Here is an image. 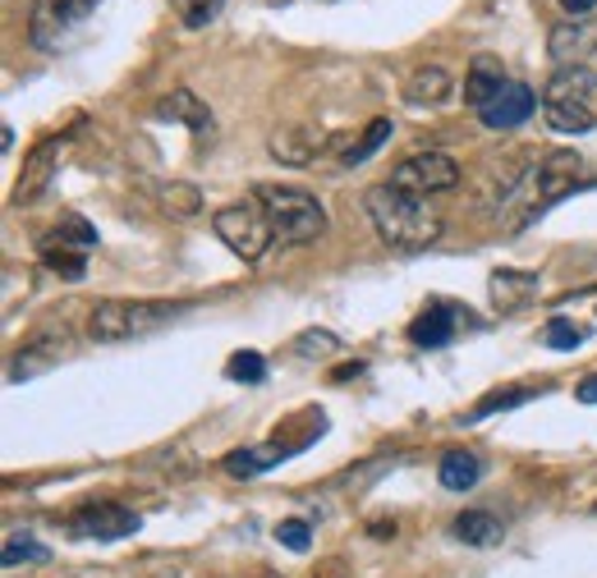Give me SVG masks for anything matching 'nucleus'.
<instances>
[{"mask_svg":"<svg viewBox=\"0 0 597 578\" xmlns=\"http://www.w3.org/2000/svg\"><path fill=\"white\" fill-rule=\"evenodd\" d=\"M584 179V157L575 147H561V151H551V157H542V166L525 170L510 193H506V207H501V229L506 235H519L525 225H534L547 207H556L561 198H570V193L579 188Z\"/></svg>","mask_w":597,"mask_h":578,"instance_id":"nucleus-1","label":"nucleus"},{"mask_svg":"<svg viewBox=\"0 0 597 578\" xmlns=\"http://www.w3.org/2000/svg\"><path fill=\"white\" fill-rule=\"evenodd\" d=\"M363 203H368L378 239L395 253H423L441 239V216L428 207V198H419V193L395 188V184H378V188H368Z\"/></svg>","mask_w":597,"mask_h":578,"instance_id":"nucleus-2","label":"nucleus"},{"mask_svg":"<svg viewBox=\"0 0 597 578\" xmlns=\"http://www.w3.org/2000/svg\"><path fill=\"white\" fill-rule=\"evenodd\" d=\"M542 115L556 134H588L597 125V74L584 65L556 69L542 88Z\"/></svg>","mask_w":597,"mask_h":578,"instance_id":"nucleus-3","label":"nucleus"},{"mask_svg":"<svg viewBox=\"0 0 597 578\" xmlns=\"http://www.w3.org/2000/svg\"><path fill=\"white\" fill-rule=\"evenodd\" d=\"M189 313V303H153V298H106L92 307L88 317V335L97 344H120V340H138L157 326H170L175 317Z\"/></svg>","mask_w":597,"mask_h":578,"instance_id":"nucleus-4","label":"nucleus"},{"mask_svg":"<svg viewBox=\"0 0 597 578\" xmlns=\"http://www.w3.org/2000/svg\"><path fill=\"white\" fill-rule=\"evenodd\" d=\"M253 198L267 207L272 229H276V244H313L322 229H326V207L313 198L309 188H294V184H257Z\"/></svg>","mask_w":597,"mask_h":578,"instance_id":"nucleus-5","label":"nucleus"},{"mask_svg":"<svg viewBox=\"0 0 597 578\" xmlns=\"http://www.w3.org/2000/svg\"><path fill=\"white\" fill-rule=\"evenodd\" d=\"M212 229H216V239L226 244L239 262H263V253L276 244V229H272V216H267V207L253 198L244 203H231V207H221L216 216H212Z\"/></svg>","mask_w":597,"mask_h":578,"instance_id":"nucleus-6","label":"nucleus"},{"mask_svg":"<svg viewBox=\"0 0 597 578\" xmlns=\"http://www.w3.org/2000/svg\"><path fill=\"white\" fill-rule=\"evenodd\" d=\"M97 10V0H37L32 6V47L37 51H60L65 47V37L88 23V14Z\"/></svg>","mask_w":597,"mask_h":578,"instance_id":"nucleus-7","label":"nucleus"},{"mask_svg":"<svg viewBox=\"0 0 597 578\" xmlns=\"http://www.w3.org/2000/svg\"><path fill=\"white\" fill-rule=\"evenodd\" d=\"M395 188H409L419 193V198H428V193H446L460 184V166L446 157V151H414V157H404L391 175Z\"/></svg>","mask_w":597,"mask_h":578,"instance_id":"nucleus-8","label":"nucleus"},{"mask_svg":"<svg viewBox=\"0 0 597 578\" xmlns=\"http://www.w3.org/2000/svg\"><path fill=\"white\" fill-rule=\"evenodd\" d=\"M138 515L125 510V506H110V500H101V506H84L74 510V519L65 523L69 537H88V542H120V537H134L138 532Z\"/></svg>","mask_w":597,"mask_h":578,"instance_id":"nucleus-9","label":"nucleus"},{"mask_svg":"<svg viewBox=\"0 0 597 578\" xmlns=\"http://www.w3.org/2000/svg\"><path fill=\"white\" fill-rule=\"evenodd\" d=\"M469 331L478 326V317L469 313V307H456V303H428V313L414 317V326H409V340L419 344V350H441V344H451L456 331Z\"/></svg>","mask_w":597,"mask_h":578,"instance_id":"nucleus-10","label":"nucleus"},{"mask_svg":"<svg viewBox=\"0 0 597 578\" xmlns=\"http://www.w3.org/2000/svg\"><path fill=\"white\" fill-rule=\"evenodd\" d=\"M534 110H538V97H534V88H529V84H506V88H501L488 106L478 110V120L501 134V129H519Z\"/></svg>","mask_w":597,"mask_h":578,"instance_id":"nucleus-11","label":"nucleus"},{"mask_svg":"<svg viewBox=\"0 0 597 578\" xmlns=\"http://www.w3.org/2000/svg\"><path fill=\"white\" fill-rule=\"evenodd\" d=\"M597 51V19H575V23H561V28H551L547 37V56L556 65H584L588 56Z\"/></svg>","mask_w":597,"mask_h":578,"instance_id":"nucleus-12","label":"nucleus"},{"mask_svg":"<svg viewBox=\"0 0 597 578\" xmlns=\"http://www.w3.org/2000/svg\"><path fill=\"white\" fill-rule=\"evenodd\" d=\"M56 166H60V138H47L28 151L23 161V175H19V188H14V203H32L42 198V188L56 179Z\"/></svg>","mask_w":597,"mask_h":578,"instance_id":"nucleus-13","label":"nucleus"},{"mask_svg":"<svg viewBox=\"0 0 597 578\" xmlns=\"http://www.w3.org/2000/svg\"><path fill=\"white\" fill-rule=\"evenodd\" d=\"M317 151H322V129H313V125H290V129L272 134V157L281 166H309Z\"/></svg>","mask_w":597,"mask_h":578,"instance_id":"nucleus-14","label":"nucleus"},{"mask_svg":"<svg viewBox=\"0 0 597 578\" xmlns=\"http://www.w3.org/2000/svg\"><path fill=\"white\" fill-rule=\"evenodd\" d=\"M294 450H298V445H281V441H267V445H244V450L226 454V473H231V478H239V482H248V478H257V473H267V469L285 464V459H290Z\"/></svg>","mask_w":597,"mask_h":578,"instance_id":"nucleus-15","label":"nucleus"},{"mask_svg":"<svg viewBox=\"0 0 597 578\" xmlns=\"http://www.w3.org/2000/svg\"><path fill=\"white\" fill-rule=\"evenodd\" d=\"M488 290H492V307L510 317L538 298V276L534 272H492Z\"/></svg>","mask_w":597,"mask_h":578,"instance_id":"nucleus-16","label":"nucleus"},{"mask_svg":"<svg viewBox=\"0 0 597 578\" xmlns=\"http://www.w3.org/2000/svg\"><path fill=\"white\" fill-rule=\"evenodd\" d=\"M506 84H510V79H506L501 60H497V56H478L473 69H469V79H464V101H469L473 110H482V106H488Z\"/></svg>","mask_w":597,"mask_h":578,"instance_id":"nucleus-17","label":"nucleus"},{"mask_svg":"<svg viewBox=\"0 0 597 578\" xmlns=\"http://www.w3.org/2000/svg\"><path fill=\"white\" fill-rule=\"evenodd\" d=\"M37 253H42V262L51 266L56 276H65V281H84V272H88V253H84V248H74V244H65V239L56 235V229L37 239Z\"/></svg>","mask_w":597,"mask_h":578,"instance_id":"nucleus-18","label":"nucleus"},{"mask_svg":"<svg viewBox=\"0 0 597 578\" xmlns=\"http://www.w3.org/2000/svg\"><path fill=\"white\" fill-rule=\"evenodd\" d=\"M456 537H460L464 547L492 551V547H501L506 528H501V519H497V515H488V510H464V515L456 519Z\"/></svg>","mask_w":597,"mask_h":578,"instance_id":"nucleus-19","label":"nucleus"},{"mask_svg":"<svg viewBox=\"0 0 597 578\" xmlns=\"http://www.w3.org/2000/svg\"><path fill=\"white\" fill-rule=\"evenodd\" d=\"M446 92H451V74H446L441 65H423L404 79V101L409 106H437V101H446Z\"/></svg>","mask_w":597,"mask_h":578,"instance_id":"nucleus-20","label":"nucleus"},{"mask_svg":"<svg viewBox=\"0 0 597 578\" xmlns=\"http://www.w3.org/2000/svg\"><path fill=\"white\" fill-rule=\"evenodd\" d=\"M162 120H179V125H189L198 138H212V110L194 97V92H170L162 106H157Z\"/></svg>","mask_w":597,"mask_h":578,"instance_id":"nucleus-21","label":"nucleus"},{"mask_svg":"<svg viewBox=\"0 0 597 578\" xmlns=\"http://www.w3.org/2000/svg\"><path fill=\"white\" fill-rule=\"evenodd\" d=\"M437 478H441L446 491H469V487H478L482 464H478L473 450H446L441 464H437Z\"/></svg>","mask_w":597,"mask_h":578,"instance_id":"nucleus-22","label":"nucleus"},{"mask_svg":"<svg viewBox=\"0 0 597 578\" xmlns=\"http://www.w3.org/2000/svg\"><path fill=\"white\" fill-rule=\"evenodd\" d=\"M162 207H166L170 221H189V216H198V207H203V193H198V184L170 179V184L162 188Z\"/></svg>","mask_w":597,"mask_h":578,"instance_id":"nucleus-23","label":"nucleus"},{"mask_svg":"<svg viewBox=\"0 0 597 578\" xmlns=\"http://www.w3.org/2000/svg\"><path fill=\"white\" fill-rule=\"evenodd\" d=\"M170 10L184 28H207L221 10H226V0H170Z\"/></svg>","mask_w":597,"mask_h":578,"instance_id":"nucleus-24","label":"nucleus"},{"mask_svg":"<svg viewBox=\"0 0 597 578\" xmlns=\"http://www.w3.org/2000/svg\"><path fill=\"white\" fill-rule=\"evenodd\" d=\"M0 560L6 565H19V560H32V565H47L51 560V551L37 542V537H28V532H10V542H6V551H0Z\"/></svg>","mask_w":597,"mask_h":578,"instance_id":"nucleus-25","label":"nucleus"},{"mask_svg":"<svg viewBox=\"0 0 597 578\" xmlns=\"http://www.w3.org/2000/svg\"><path fill=\"white\" fill-rule=\"evenodd\" d=\"M386 138H391V120H372V125H368V134L359 138V147H350V151H345V166H363V161H368L372 151H378Z\"/></svg>","mask_w":597,"mask_h":578,"instance_id":"nucleus-26","label":"nucleus"},{"mask_svg":"<svg viewBox=\"0 0 597 578\" xmlns=\"http://www.w3.org/2000/svg\"><path fill=\"white\" fill-rule=\"evenodd\" d=\"M584 340H588V331H579V326L566 322V317L547 322V331H542V344H547V350H579Z\"/></svg>","mask_w":597,"mask_h":578,"instance_id":"nucleus-27","label":"nucleus"},{"mask_svg":"<svg viewBox=\"0 0 597 578\" xmlns=\"http://www.w3.org/2000/svg\"><path fill=\"white\" fill-rule=\"evenodd\" d=\"M226 376H231V381H244V385H257V381L267 376V363H263V354L239 350V354L226 363Z\"/></svg>","mask_w":597,"mask_h":578,"instance_id":"nucleus-28","label":"nucleus"},{"mask_svg":"<svg viewBox=\"0 0 597 578\" xmlns=\"http://www.w3.org/2000/svg\"><path fill=\"white\" fill-rule=\"evenodd\" d=\"M56 235H60L65 244H74V248H92V244H97V229H92L84 216H65V221L56 225Z\"/></svg>","mask_w":597,"mask_h":578,"instance_id":"nucleus-29","label":"nucleus"},{"mask_svg":"<svg viewBox=\"0 0 597 578\" xmlns=\"http://www.w3.org/2000/svg\"><path fill=\"white\" fill-rule=\"evenodd\" d=\"M534 391H525V385H510V391H492L488 400H482L469 418H488V413H497V409H515V404H525Z\"/></svg>","mask_w":597,"mask_h":578,"instance_id":"nucleus-30","label":"nucleus"},{"mask_svg":"<svg viewBox=\"0 0 597 578\" xmlns=\"http://www.w3.org/2000/svg\"><path fill=\"white\" fill-rule=\"evenodd\" d=\"M276 542H281V547H290V551H309L313 532H309V523H304V519H285V523H276Z\"/></svg>","mask_w":597,"mask_h":578,"instance_id":"nucleus-31","label":"nucleus"},{"mask_svg":"<svg viewBox=\"0 0 597 578\" xmlns=\"http://www.w3.org/2000/svg\"><path fill=\"white\" fill-rule=\"evenodd\" d=\"M335 350H341V340L326 331H304L294 340V354H335Z\"/></svg>","mask_w":597,"mask_h":578,"instance_id":"nucleus-32","label":"nucleus"},{"mask_svg":"<svg viewBox=\"0 0 597 578\" xmlns=\"http://www.w3.org/2000/svg\"><path fill=\"white\" fill-rule=\"evenodd\" d=\"M309 578H350V565L341 556H331V560H317V569Z\"/></svg>","mask_w":597,"mask_h":578,"instance_id":"nucleus-33","label":"nucleus"},{"mask_svg":"<svg viewBox=\"0 0 597 578\" xmlns=\"http://www.w3.org/2000/svg\"><path fill=\"white\" fill-rule=\"evenodd\" d=\"M556 6H561L566 14H575V19H588V14H593V6H597V0H556Z\"/></svg>","mask_w":597,"mask_h":578,"instance_id":"nucleus-34","label":"nucleus"},{"mask_svg":"<svg viewBox=\"0 0 597 578\" xmlns=\"http://www.w3.org/2000/svg\"><path fill=\"white\" fill-rule=\"evenodd\" d=\"M575 400H584V404H597V376H584V381H579Z\"/></svg>","mask_w":597,"mask_h":578,"instance_id":"nucleus-35","label":"nucleus"},{"mask_svg":"<svg viewBox=\"0 0 597 578\" xmlns=\"http://www.w3.org/2000/svg\"><path fill=\"white\" fill-rule=\"evenodd\" d=\"M253 578H276V574H267V569H263V574H253Z\"/></svg>","mask_w":597,"mask_h":578,"instance_id":"nucleus-36","label":"nucleus"}]
</instances>
